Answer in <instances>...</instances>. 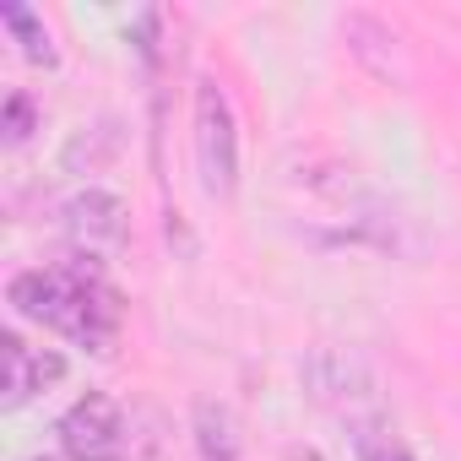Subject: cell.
<instances>
[{
	"instance_id": "cell-1",
	"label": "cell",
	"mask_w": 461,
	"mask_h": 461,
	"mask_svg": "<svg viewBox=\"0 0 461 461\" xmlns=\"http://www.w3.org/2000/svg\"><path fill=\"white\" fill-rule=\"evenodd\" d=\"M12 304L17 315L71 337L87 353H104L120 331V299L93 267H39L12 277Z\"/></svg>"
},
{
	"instance_id": "cell-2",
	"label": "cell",
	"mask_w": 461,
	"mask_h": 461,
	"mask_svg": "<svg viewBox=\"0 0 461 461\" xmlns=\"http://www.w3.org/2000/svg\"><path fill=\"white\" fill-rule=\"evenodd\" d=\"M195 168L206 195H234L240 185V125L217 82L195 87Z\"/></svg>"
},
{
	"instance_id": "cell-3",
	"label": "cell",
	"mask_w": 461,
	"mask_h": 461,
	"mask_svg": "<svg viewBox=\"0 0 461 461\" xmlns=\"http://www.w3.org/2000/svg\"><path fill=\"white\" fill-rule=\"evenodd\" d=\"M120 445H125V412H120L114 396L87 391L82 402L66 407V418H60V450L71 461H114Z\"/></svg>"
},
{
	"instance_id": "cell-4",
	"label": "cell",
	"mask_w": 461,
	"mask_h": 461,
	"mask_svg": "<svg viewBox=\"0 0 461 461\" xmlns=\"http://www.w3.org/2000/svg\"><path fill=\"white\" fill-rule=\"evenodd\" d=\"M125 201L120 195H109V190H77L66 206H60V234L77 245V250H87V256H98V250H120L125 245Z\"/></svg>"
},
{
	"instance_id": "cell-5",
	"label": "cell",
	"mask_w": 461,
	"mask_h": 461,
	"mask_svg": "<svg viewBox=\"0 0 461 461\" xmlns=\"http://www.w3.org/2000/svg\"><path fill=\"white\" fill-rule=\"evenodd\" d=\"M6 407H23L33 402L44 385H55L66 375V358L55 348H28L23 337H6Z\"/></svg>"
},
{
	"instance_id": "cell-6",
	"label": "cell",
	"mask_w": 461,
	"mask_h": 461,
	"mask_svg": "<svg viewBox=\"0 0 461 461\" xmlns=\"http://www.w3.org/2000/svg\"><path fill=\"white\" fill-rule=\"evenodd\" d=\"M0 23L12 28V39L23 44V55L33 66H55V44H50V28L28 12V6H0Z\"/></svg>"
},
{
	"instance_id": "cell-7",
	"label": "cell",
	"mask_w": 461,
	"mask_h": 461,
	"mask_svg": "<svg viewBox=\"0 0 461 461\" xmlns=\"http://www.w3.org/2000/svg\"><path fill=\"white\" fill-rule=\"evenodd\" d=\"M195 418H201V450H206V461H234V439H228V418H222L217 407H201Z\"/></svg>"
},
{
	"instance_id": "cell-8",
	"label": "cell",
	"mask_w": 461,
	"mask_h": 461,
	"mask_svg": "<svg viewBox=\"0 0 461 461\" xmlns=\"http://www.w3.org/2000/svg\"><path fill=\"white\" fill-rule=\"evenodd\" d=\"M0 131H6L12 147H23L33 136V104H28V93H12L6 98V125H0Z\"/></svg>"
},
{
	"instance_id": "cell-9",
	"label": "cell",
	"mask_w": 461,
	"mask_h": 461,
	"mask_svg": "<svg viewBox=\"0 0 461 461\" xmlns=\"http://www.w3.org/2000/svg\"><path fill=\"white\" fill-rule=\"evenodd\" d=\"M364 461H412L396 439H380V445H364Z\"/></svg>"
},
{
	"instance_id": "cell-10",
	"label": "cell",
	"mask_w": 461,
	"mask_h": 461,
	"mask_svg": "<svg viewBox=\"0 0 461 461\" xmlns=\"http://www.w3.org/2000/svg\"><path fill=\"white\" fill-rule=\"evenodd\" d=\"M33 461H71V456H33Z\"/></svg>"
}]
</instances>
